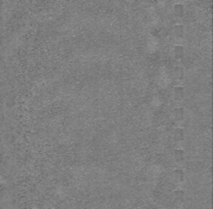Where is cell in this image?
<instances>
[{
	"instance_id": "4",
	"label": "cell",
	"mask_w": 213,
	"mask_h": 209,
	"mask_svg": "<svg viewBox=\"0 0 213 209\" xmlns=\"http://www.w3.org/2000/svg\"><path fill=\"white\" fill-rule=\"evenodd\" d=\"M172 116H174V120H177V122L183 120V117H185V109H183V107L178 106V107L174 108V110H172Z\"/></svg>"
},
{
	"instance_id": "7",
	"label": "cell",
	"mask_w": 213,
	"mask_h": 209,
	"mask_svg": "<svg viewBox=\"0 0 213 209\" xmlns=\"http://www.w3.org/2000/svg\"><path fill=\"white\" fill-rule=\"evenodd\" d=\"M172 177H174V179L178 183H181L183 181V179H185V171H183L182 168H177V170H174Z\"/></svg>"
},
{
	"instance_id": "8",
	"label": "cell",
	"mask_w": 213,
	"mask_h": 209,
	"mask_svg": "<svg viewBox=\"0 0 213 209\" xmlns=\"http://www.w3.org/2000/svg\"><path fill=\"white\" fill-rule=\"evenodd\" d=\"M185 155H186V153L183 149H175L174 151V158L175 161H178V162H181V161L185 159Z\"/></svg>"
},
{
	"instance_id": "1",
	"label": "cell",
	"mask_w": 213,
	"mask_h": 209,
	"mask_svg": "<svg viewBox=\"0 0 213 209\" xmlns=\"http://www.w3.org/2000/svg\"><path fill=\"white\" fill-rule=\"evenodd\" d=\"M185 26L183 24H175L171 27V32L177 38H182L185 35Z\"/></svg>"
},
{
	"instance_id": "3",
	"label": "cell",
	"mask_w": 213,
	"mask_h": 209,
	"mask_svg": "<svg viewBox=\"0 0 213 209\" xmlns=\"http://www.w3.org/2000/svg\"><path fill=\"white\" fill-rule=\"evenodd\" d=\"M172 54H174V56L177 59H183L186 56L185 47L183 45H175L174 47V50H172Z\"/></svg>"
},
{
	"instance_id": "5",
	"label": "cell",
	"mask_w": 213,
	"mask_h": 209,
	"mask_svg": "<svg viewBox=\"0 0 213 209\" xmlns=\"http://www.w3.org/2000/svg\"><path fill=\"white\" fill-rule=\"evenodd\" d=\"M172 10H174V14L178 17H182L185 14V6L182 3H175Z\"/></svg>"
},
{
	"instance_id": "6",
	"label": "cell",
	"mask_w": 213,
	"mask_h": 209,
	"mask_svg": "<svg viewBox=\"0 0 213 209\" xmlns=\"http://www.w3.org/2000/svg\"><path fill=\"white\" fill-rule=\"evenodd\" d=\"M172 95H174V99L177 100H181L183 97L185 96V89L182 86H177L174 88V91H172Z\"/></svg>"
},
{
	"instance_id": "2",
	"label": "cell",
	"mask_w": 213,
	"mask_h": 209,
	"mask_svg": "<svg viewBox=\"0 0 213 209\" xmlns=\"http://www.w3.org/2000/svg\"><path fill=\"white\" fill-rule=\"evenodd\" d=\"M186 137V133L185 130L183 128H175V129L172 131V138L175 142H181L183 141Z\"/></svg>"
},
{
	"instance_id": "9",
	"label": "cell",
	"mask_w": 213,
	"mask_h": 209,
	"mask_svg": "<svg viewBox=\"0 0 213 209\" xmlns=\"http://www.w3.org/2000/svg\"><path fill=\"white\" fill-rule=\"evenodd\" d=\"M183 196H185V192H183V190H182V189H178V190H175L174 192V197L177 200L183 199Z\"/></svg>"
}]
</instances>
